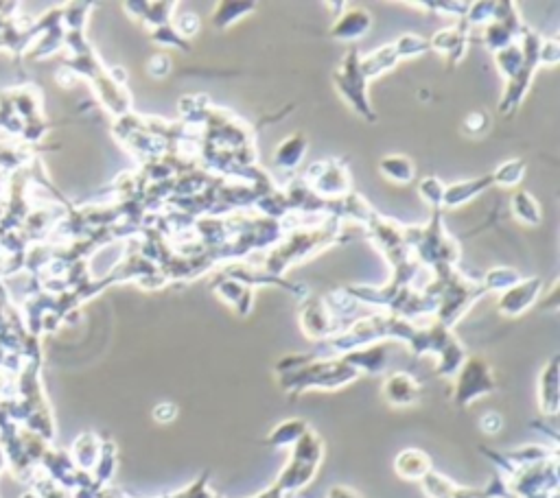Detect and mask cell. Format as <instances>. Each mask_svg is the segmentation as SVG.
<instances>
[{"mask_svg": "<svg viewBox=\"0 0 560 498\" xmlns=\"http://www.w3.org/2000/svg\"><path fill=\"white\" fill-rule=\"evenodd\" d=\"M329 498H357V494L346 490V488H337V490H331Z\"/></svg>", "mask_w": 560, "mask_h": 498, "instance_id": "3", "label": "cell"}, {"mask_svg": "<svg viewBox=\"0 0 560 498\" xmlns=\"http://www.w3.org/2000/svg\"><path fill=\"white\" fill-rule=\"evenodd\" d=\"M385 394H388V400L394 402V405H410V402L416 400V385L410 376L396 374L385 385Z\"/></svg>", "mask_w": 560, "mask_h": 498, "instance_id": "1", "label": "cell"}, {"mask_svg": "<svg viewBox=\"0 0 560 498\" xmlns=\"http://www.w3.org/2000/svg\"><path fill=\"white\" fill-rule=\"evenodd\" d=\"M427 466H429L427 457L423 453H414V450L401 455L399 461H396V468H399V472L403 474V477H410V479L423 477Z\"/></svg>", "mask_w": 560, "mask_h": 498, "instance_id": "2", "label": "cell"}]
</instances>
